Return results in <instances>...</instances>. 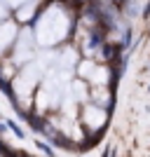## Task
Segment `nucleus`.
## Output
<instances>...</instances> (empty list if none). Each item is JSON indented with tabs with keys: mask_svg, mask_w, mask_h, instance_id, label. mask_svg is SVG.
<instances>
[{
	"mask_svg": "<svg viewBox=\"0 0 150 157\" xmlns=\"http://www.w3.org/2000/svg\"><path fill=\"white\" fill-rule=\"evenodd\" d=\"M115 2H120V0H115Z\"/></svg>",
	"mask_w": 150,
	"mask_h": 157,
	"instance_id": "2",
	"label": "nucleus"
},
{
	"mask_svg": "<svg viewBox=\"0 0 150 157\" xmlns=\"http://www.w3.org/2000/svg\"><path fill=\"white\" fill-rule=\"evenodd\" d=\"M10 127H12V131H14V134H17L19 138H24V131H21V129H19L17 124H12V122H10Z\"/></svg>",
	"mask_w": 150,
	"mask_h": 157,
	"instance_id": "1",
	"label": "nucleus"
}]
</instances>
